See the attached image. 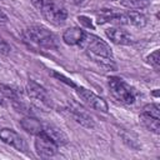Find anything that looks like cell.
Listing matches in <instances>:
<instances>
[{
  "label": "cell",
  "mask_w": 160,
  "mask_h": 160,
  "mask_svg": "<svg viewBox=\"0 0 160 160\" xmlns=\"http://www.w3.org/2000/svg\"><path fill=\"white\" fill-rule=\"evenodd\" d=\"M148 61L154 66V68H159V65H160V59H159V50H155L152 54H150L149 56H148Z\"/></svg>",
  "instance_id": "cell-18"
},
{
  "label": "cell",
  "mask_w": 160,
  "mask_h": 160,
  "mask_svg": "<svg viewBox=\"0 0 160 160\" xmlns=\"http://www.w3.org/2000/svg\"><path fill=\"white\" fill-rule=\"evenodd\" d=\"M20 124H21V128L24 130H26L28 132H30L32 135H38V134L42 132V125L35 118H31V116L24 118L20 121Z\"/></svg>",
  "instance_id": "cell-13"
},
{
  "label": "cell",
  "mask_w": 160,
  "mask_h": 160,
  "mask_svg": "<svg viewBox=\"0 0 160 160\" xmlns=\"http://www.w3.org/2000/svg\"><path fill=\"white\" fill-rule=\"evenodd\" d=\"M125 15H126V18H128V22L135 25L136 28H144V26L146 25V18H145V15H142V14L139 12V11L130 10V11L126 12Z\"/></svg>",
  "instance_id": "cell-15"
},
{
  "label": "cell",
  "mask_w": 160,
  "mask_h": 160,
  "mask_svg": "<svg viewBox=\"0 0 160 160\" xmlns=\"http://www.w3.org/2000/svg\"><path fill=\"white\" fill-rule=\"evenodd\" d=\"M26 91L28 95L36 102H39V105H44V106H50L51 105V99L48 94V91L39 84H36L35 81L30 80L26 85Z\"/></svg>",
  "instance_id": "cell-7"
},
{
  "label": "cell",
  "mask_w": 160,
  "mask_h": 160,
  "mask_svg": "<svg viewBox=\"0 0 160 160\" xmlns=\"http://www.w3.org/2000/svg\"><path fill=\"white\" fill-rule=\"evenodd\" d=\"M81 45H85L88 55L95 60L96 62L104 65V66H111L112 64V51L110 46L102 41L100 38L95 35H88L85 34L84 40L81 41Z\"/></svg>",
  "instance_id": "cell-1"
},
{
  "label": "cell",
  "mask_w": 160,
  "mask_h": 160,
  "mask_svg": "<svg viewBox=\"0 0 160 160\" xmlns=\"http://www.w3.org/2000/svg\"><path fill=\"white\" fill-rule=\"evenodd\" d=\"M142 112H145V114H148L152 118L160 119V108H159L158 104H148L146 106H144Z\"/></svg>",
  "instance_id": "cell-17"
},
{
  "label": "cell",
  "mask_w": 160,
  "mask_h": 160,
  "mask_svg": "<svg viewBox=\"0 0 160 160\" xmlns=\"http://www.w3.org/2000/svg\"><path fill=\"white\" fill-rule=\"evenodd\" d=\"M86 20H88V18H85V16H79V21H81L82 24H85L88 28H92L91 21H86Z\"/></svg>",
  "instance_id": "cell-23"
},
{
  "label": "cell",
  "mask_w": 160,
  "mask_h": 160,
  "mask_svg": "<svg viewBox=\"0 0 160 160\" xmlns=\"http://www.w3.org/2000/svg\"><path fill=\"white\" fill-rule=\"evenodd\" d=\"M70 111H71L74 119L79 124H81L82 126H86V128H94V120H92V118L82 108H80L78 104H72V106L70 108Z\"/></svg>",
  "instance_id": "cell-11"
},
{
  "label": "cell",
  "mask_w": 160,
  "mask_h": 160,
  "mask_svg": "<svg viewBox=\"0 0 160 160\" xmlns=\"http://www.w3.org/2000/svg\"><path fill=\"white\" fill-rule=\"evenodd\" d=\"M105 34L114 44L118 45H129L132 42V38L125 30H121L119 28H109L105 30Z\"/></svg>",
  "instance_id": "cell-9"
},
{
  "label": "cell",
  "mask_w": 160,
  "mask_h": 160,
  "mask_svg": "<svg viewBox=\"0 0 160 160\" xmlns=\"http://www.w3.org/2000/svg\"><path fill=\"white\" fill-rule=\"evenodd\" d=\"M140 120H141L142 125H144L146 129H149L150 131H152V132H155V134H159V132H160V122H159V119L152 118V116H150V115L142 112V114L140 115Z\"/></svg>",
  "instance_id": "cell-14"
},
{
  "label": "cell",
  "mask_w": 160,
  "mask_h": 160,
  "mask_svg": "<svg viewBox=\"0 0 160 160\" xmlns=\"http://www.w3.org/2000/svg\"><path fill=\"white\" fill-rule=\"evenodd\" d=\"M48 1H49V0H31V2L34 4V6H35V8H38L39 10H40V9H41V8H42Z\"/></svg>",
  "instance_id": "cell-22"
},
{
  "label": "cell",
  "mask_w": 160,
  "mask_h": 160,
  "mask_svg": "<svg viewBox=\"0 0 160 160\" xmlns=\"http://www.w3.org/2000/svg\"><path fill=\"white\" fill-rule=\"evenodd\" d=\"M0 90L2 94H5L8 98H11V99H16V92L15 90L10 89L9 86H4V85H0Z\"/></svg>",
  "instance_id": "cell-20"
},
{
  "label": "cell",
  "mask_w": 160,
  "mask_h": 160,
  "mask_svg": "<svg viewBox=\"0 0 160 160\" xmlns=\"http://www.w3.org/2000/svg\"><path fill=\"white\" fill-rule=\"evenodd\" d=\"M8 21V15L0 9V22H6Z\"/></svg>",
  "instance_id": "cell-24"
},
{
  "label": "cell",
  "mask_w": 160,
  "mask_h": 160,
  "mask_svg": "<svg viewBox=\"0 0 160 160\" xmlns=\"http://www.w3.org/2000/svg\"><path fill=\"white\" fill-rule=\"evenodd\" d=\"M0 139L5 144H8L20 151H26V144H25L24 139L16 131H14L11 129H8V128L0 129Z\"/></svg>",
  "instance_id": "cell-8"
},
{
  "label": "cell",
  "mask_w": 160,
  "mask_h": 160,
  "mask_svg": "<svg viewBox=\"0 0 160 160\" xmlns=\"http://www.w3.org/2000/svg\"><path fill=\"white\" fill-rule=\"evenodd\" d=\"M10 51H11L10 45H9V44L0 36V54H2V55H8Z\"/></svg>",
  "instance_id": "cell-19"
},
{
  "label": "cell",
  "mask_w": 160,
  "mask_h": 160,
  "mask_svg": "<svg viewBox=\"0 0 160 160\" xmlns=\"http://www.w3.org/2000/svg\"><path fill=\"white\" fill-rule=\"evenodd\" d=\"M52 75H54V76H56V78H58L59 80H61V81H64L65 84H68L69 86H72V88H76V86H75V84H74V82H72V81H71L70 79H68V78H65L64 75H61V74H58V72H52Z\"/></svg>",
  "instance_id": "cell-21"
},
{
  "label": "cell",
  "mask_w": 160,
  "mask_h": 160,
  "mask_svg": "<svg viewBox=\"0 0 160 160\" xmlns=\"http://www.w3.org/2000/svg\"><path fill=\"white\" fill-rule=\"evenodd\" d=\"M42 132H44L46 136H49L58 146H59V145H64V144L68 142V136H66V134H65L61 129H59V128H56V126H54V125H44V126H42Z\"/></svg>",
  "instance_id": "cell-10"
},
{
  "label": "cell",
  "mask_w": 160,
  "mask_h": 160,
  "mask_svg": "<svg viewBox=\"0 0 160 160\" xmlns=\"http://www.w3.org/2000/svg\"><path fill=\"white\" fill-rule=\"evenodd\" d=\"M35 136H36V139H35V150L40 156L50 158V156H54L56 154L58 145L49 136H46L44 132H40Z\"/></svg>",
  "instance_id": "cell-6"
},
{
  "label": "cell",
  "mask_w": 160,
  "mask_h": 160,
  "mask_svg": "<svg viewBox=\"0 0 160 160\" xmlns=\"http://www.w3.org/2000/svg\"><path fill=\"white\" fill-rule=\"evenodd\" d=\"M109 88L111 95L124 104H132L135 101V92L134 90L120 78L111 76L109 78Z\"/></svg>",
  "instance_id": "cell-3"
},
{
  "label": "cell",
  "mask_w": 160,
  "mask_h": 160,
  "mask_svg": "<svg viewBox=\"0 0 160 160\" xmlns=\"http://www.w3.org/2000/svg\"><path fill=\"white\" fill-rule=\"evenodd\" d=\"M4 104V101H2V99H1V96H0V105H2Z\"/></svg>",
  "instance_id": "cell-25"
},
{
  "label": "cell",
  "mask_w": 160,
  "mask_h": 160,
  "mask_svg": "<svg viewBox=\"0 0 160 160\" xmlns=\"http://www.w3.org/2000/svg\"><path fill=\"white\" fill-rule=\"evenodd\" d=\"M24 36L26 40H30L31 42L39 46H42V48L50 49V48L56 46L55 35L44 26H39V25L30 26L24 31Z\"/></svg>",
  "instance_id": "cell-2"
},
{
  "label": "cell",
  "mask_w": 160,
  "mask_h": 160,
  "mask_svg": "<svg viewBox=\"0 0 160 160\" xmlns=\"http://www.w3.org/2000/svg\"><path fill=\"white\" fill-rule=\"evenodd\" d=\"M76 92H78L79 98L91 109L102 111V112H106L109 110L106 101L102 98H100L99 95H96L95 92H92L91 90H88L85 88H76Z\"/></svg>",
  "instance_id": "cell-5"
},
{
  "label": "cell",
  "mask_w": 160,
  "mask_h": 160,
  "mask_svg": "<svg viewBox=\"0 0 160 160\" xmlns=\"http://www.w3.org/2000/svg\"><path fill=\"white\" fill-rule=\"evenodd\" d=\"M45 20H48L52 25H62L68 18V11L59 4L52 0H49L41 9H40Z\"/></svg>",
  "instance_id": "cell-4"
},
{
  "label": "cell",
  "mask_w": 160,
  "mask_h": 160,
  "mask_svg": "<svg viewBox=\"0 0 160 160\" xmlns=\"http://www.w3.org/2000/svg\"><path fill=\"white\" fill-rule=\"evenodd\" d=\"M84 36H85L84 30L74 26V28H69L64 31L62 40L68 45H78V44H81V41L84 40Z\"/></svg>",
  "instance_id": "cell-12"
},
{
  "label": "cell",
  "mask_w": 160,
  "mask_h": 160,
  "mask_svg": "<svg viewBox=\"0 0 160 160\" xmlns=\"http://www.w3.org/2000/svg\"><path fill=\"white\" fill-rule=\"evenodd\" d=\"M151 2V0H124L122 4L129 6V8H134V9H144L146 6H149Z\"/></svg>",
  "instance_id": "cell-16"
}]
</instances>
